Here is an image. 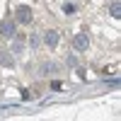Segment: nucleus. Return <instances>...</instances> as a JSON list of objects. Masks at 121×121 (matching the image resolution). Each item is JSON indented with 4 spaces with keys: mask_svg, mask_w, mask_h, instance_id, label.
Listing matches in <instances>:
<instances>
[{
    "mask_svg": "<svg viewBox=\"0 0 121 121\" xmlns=\"http://www.w3.org/2000/svg\"><path fill=\"white\" fill-rule=\"evenodd\" d=\"M15 19H17V24H29L32 22V10L27 5H19L17 12H15Z\"/></svg>",
    "mask_w": 121,
    "mask_h": 121,
    "instance_id": "nucleus-1",
    "label": "nucleus"
},
{
    "mask_svg": "<svg viewBox=\"0 0 121 121\" xmlns=\"http://www.w3.org/2000/svg\"><path fill=\"white\" fill-rule=\"evenodd\" d=\"M60 87H63V85H60L58 80H53V82H51V90H60Z\"/></svg>",
    "mask_w": 121,
    "mask_h": 121,
    "instance_id": "nucleus-6",
    "label": "nucleus"
},
{
    "mask_svg": "<svg viewBox=\"0 0 121 121\" xmlns=\"http://www.w3.org/2000/svg\"><path fill=\"white\" fill-rule=\"evenodd\" d=\"M58 39H60V34L56 32V29H46V32H44V44L48 48H56L58 46Z\"/></svg>",
    "mask_w": 121,
    "mask_h": 121,
    "instance_id": "nucleus-2",
    "label": "nucleus"
},
{
    "mask_svg": "<svg viewBox=\"0 0 121 121\" xmlns=\"http://www.w3.org/2000/svg\"><path fill=\"white\" fill-rule=\"evenodd\" d=\"M87 46H90L87 34H78V36L73 39V48H75V51H87Z\"/></svg>",
    "mask_w": 121,
    "mask_h": 121,
    "instance_id": "nucleus-3",
    "label": "nucleus"
},
{
    "mask_svg": "<svg viewBox=\"0 0 121 121\" xmlns=\"http://www.w3.org/2000/svg\"><path fill=\"white\" fill-rule=\"evenodd\" d=\"M112 15H114V17H119V3H114V5H112Z\"/></svg>",
    "mask_w": 121,
    "mask_h": 121,
    "instance_id": "nucleus-5",
    "label": "nucleus"
},
{
    "mask_svg": "<svg viewBox=\"0 0 121 121\" xmlns=\"http://www.w3.org/2000/svg\"><path fill=\"white\" fill-rule=\"evenodd\" d=\"M0 34H3V36H12L15 34V24L10 22V19H5V22L0 24Z\"/></svg>",
    "mask_w": 121,
    "mask_h": 121,
    "instance_id": "nucleus-4",
    "label": "nucleus"
}]
</instances>
